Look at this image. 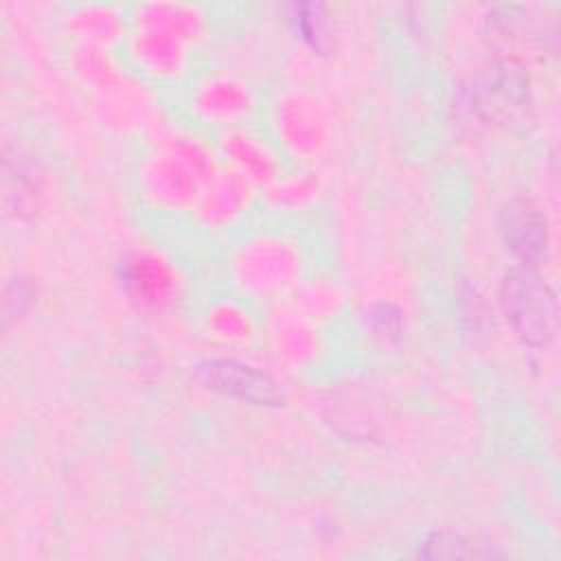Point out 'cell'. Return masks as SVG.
Listing matches in <instances>:
<instances>
[{"label":"cell","instance_id":"obj_1","mask_svg":"<svg viewBox=\"0 0 561 561\" xmlns=\"http://www.w3.org/2000/svg\"><path fill=\"white\" fill-rule=\"evenodd\" d=\"M502 309L513 331L530 346H546L559 324L554 289L533 270L522 267L506 274L500 291Z\"/></svg>","mask_w":561,"mask_h":561},{"label":"cell","instance_id":"obj_4","mask_svg":"<svg viewBox=\"0 0 561 561\" xmlns=\"http://www.w3.org/2000/svg\"><path fill=\"white\" fill-rule=\"evenodd\" d=\"M419 554L451 559V557H480L482 552L476 548V543H471V539H467L460 533L436 530L423 539V543L419 546Z\"/></svg>","mask_w":561,"mask_h":561},{"label":"cell","instance_id":"obj_3","mask_svg":"<svg viewBox=\"0 0 561 561\" xmlns=\"http://www.w3.org/2000/svg\"><path fill=\"white\" fill-rule=\"evenodd\" d=\"M500 226L508 248L524 263H539L548 254V221L543 210L526 197L511 199L502 208Z\"/></svg>","mask_w":561,"mask_h":561},{"label":"cell","instance_id":"obj_2","mask_svg":"<svg viewBox=\"0 0 561 561\" xmlns=\"http://www.w3.org/2000/svg\"><path fill=\"white\" fill-rule=\"evenodd\" d=\"M195 375L208 388L241 401L256 405H280L283 401L278 381L252 364L237 359H206L195 366Z\"/></svg>","mask_w":561,"mask_h":561}]
</instances>
